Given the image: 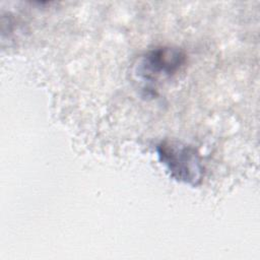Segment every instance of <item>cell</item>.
Instances as JSON below:
<instances>
[{
	"instance_id": "6da1fadb",
	"label": "cell",
	"mask_w": 260,
	"mask_h": 260,
	"mask_svg": "<svg viewBox=\"0 0 260 260\" xmlns=\"http://www.w3.org/2000/svg\"><path fill=\"white\" fill-rule=\"evenodd\" d=\"M159 161L166 167L170 176L190 186H198L204 174V167L199 152L178 140H162L156 144Z\"/></svg>"
},
{
	"instance_id": "7a4b0ae2",
	"label": "cell",
	"mask_w": 260,
	"mask_h": 260,
	"mask_svg": "<svg viewBox=\"0 0 260 260\" xmlns=\"http://www.w3.org/2000/svg\"><path fill=\"white\" fill-rule=\"evenodd\" d=\"M181 49L156 47L145 52L135 65V74L144 82H154L160 77L175 74L185 62Z\"/></svg>"
}]
</instances>
